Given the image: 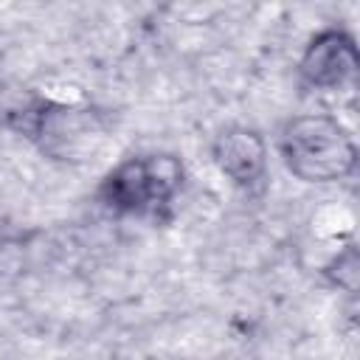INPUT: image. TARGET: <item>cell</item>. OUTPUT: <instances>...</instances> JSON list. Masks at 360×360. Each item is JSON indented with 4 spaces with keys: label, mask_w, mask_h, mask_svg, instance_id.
<instances>
[{
    "label": "cell",
    "mask_w": 360,
    "mask_h": 360,
    "mask_svg": "<svg viewBox=\"0 0 360 360\" xmlns=\"http://www.w3.org/2000/svg\"><path fill=\"white\" fill-rule=\"evenodd\" d=\"M360 68L354 37L343 28H323L318 31L298 62L301 79L315 90H340L354 82Z\"/></svg>",
    "instance_id": "obj_3"
},
{
    "label": "cell",
    "mask_w": 360,
    "mask_h": 360,
    "mask_svg": "<svg viewBox=\"0 0 360 360\" xmlns=\"http://www.w3.org/2000/svg\"><path fill=\"white\" fill-rule=\"evenodd\" d=\"M183 186V163L174 155L152 152L124 158L98 186V200L127 217L163 219Z\"/></svg>",
    "instance_id": "obj_2"
},
{
    "label": "cell",
    "mask_w": 360,
    "mask_h": 360,
    "mask_svg": "<svg viewBox=\"0 0 360 360\" xmlns=\"http://www.w3.org/2000/svg\"><path fill=\"white\" fill-rule=\"evenodd\" d=\"M211 158L225 177L239 188H259L267 174V146L264 138L242 124L222 127L211 141Z\"/></svg>",
    "instance_id": "obj_4"
},
{
    "label": "cell",
    "mask_w": 360,
    "mask_h": 360,
    "mask_svg": "<svg viewBox=\"0 0 360 360\" xmlns=\"http://www.w3.org/2000/svg\"><path fill=\"white\" fill-rule=\"evenodd\" d=\"M278 155L287 172L304 183H335L357 166L352 132L335 115L323 112L290 118L278 135Z\"/></svg>",
    "instance_id": "obj_1"
},
{
    "label": "cell",
    "mask_w": 360,
    "mask_h": 360,
    "mask_svg": "<svg viewBox=\"0 0 360 360\" xmlns=\"http://www.w3.org/2000/svg\"><path fill=\"white\" fill-rule=\"evenodd\" d=\"M326 278H329L335 287H340V290H346V292H354V287H357V250H354V245H346V248L326 264Z\"/></svg>",
    "instance_id": "obj_5"
}]
</instances>
